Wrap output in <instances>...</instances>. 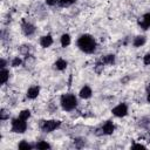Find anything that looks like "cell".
<instances>
[{
	"label": "cell",
	"mask_w": 150,
	"mask_h": 150,
	"mask_svg": "<svg viewBox=\"0 0 150 150\" xmlns=\"http://www.w3.org/2000/svg\"><path fill=\"white\" fill-rule=\"evenodd\" d=\"M27 130V123L26 120H22L20 117L13 118L11 121V131L15 134H23Z\"/></svg>",
	"instance_id": "obj_3"
},
{
	"label": "cell",
	"mask_w": 150,
	"mask_h": 150,
	"mask_svg": "<svg viewBox=\"0 0 150 150\" xmlns=\"http://www.w3.org/2000/svg\"><path fill=\"white\" fill-rule=\"evenodd\" d=\"M76 0H59V4L61 7H69L71 6Z\"/></svg>",
	"instance_id": "obj_22"
},
{
	"label": "cell",
	"mask_w": 150,
	"mask_h": 150,
	"mask_svg": "<svg viewBox=\"0 0 150 150\" xmlns=\"http://www.w3.org/2000/svg\"><path fill=\"white\" fill-rule=\"evenodd\" d=\"M91 95H93V90H91V88L89 87V86H83L81 89H80V93H79V96L81 97V98H83V100H88V98H90L91 97Z\"/></svg>",
	"instance_id": "obj_10"
},
{
	"label": "cell",
	"mask_w": 150,
	"mask_h": 150,
	"mask_svg": "<svg viewBox=\"0 0 150 150\" xmlns=\"http://www.w3.org/2000/svg\"><path fill=\"white\" fill-rule=\"evenodd\" d=\"M19 50H20V53H21L22 55H25V56L30 55V46H29V45H22Z\"/></svg>",
	"instance_id": "obj_19"
},
{
	"label": "cell",
	"mask_w": 150,
	"mask_h": 150,
	"mask_svg": "<svg viewBox=\"0 0 150 150\" xmlns=\"http://www.w3.org/2000/svg\"><path fill=\"white\" fill-rule=\"evenodd\" d=\"M7 118H9V112H8L6 109L2 108V109L0 110V120H1V121H6Z\"/></svg>",
	"instance_id": "obj_24"
},
{
	"label": "cell",
	"mask_w": 150,
	"mask_h": 150,
	"mask_svg": "<svg viewBox=\"0 0 150 150\" xmlns=\"http://www.w3.org/2000/svg\"><path fill=\"white\" fill-rule=\"evenodd\" d=\"M60 104L64 111H73L77 107V98L74 94H63L60 98Z\"/></svg>",
	"instance_id": "obj_2"
},
{
	"label": "cell",
	"mask_w": 150,
	"mask_h": 150,
	"mask_svg": "<svg viewBox=\"0 0 150 150\" xmlns=\"http://www.w3.org/2000/svg\"><path fill=\"white\" fill-rule=\"evenodd\" d=\"M101 129H102L103 135H111V134L114 132V130H115V127H114V123L109 120V121H105V122L102 124Z\"/></svg>",
	"instance_id": "obj_9"
},
{
	"label": "cell",
	"mask_w": 150,
	"mask_h": 150,
	"mask_svg": "<svg viewBox=\"0 0 150 150\" xmlns=\"http://www.w3.org/2000/svg\"><path fill=\"white\" fill-rule=\"evenodd\" d=\"M111 112L116 117H124V116L128 115V105L125 103H120V104H117L116 107L112 108Z\"/></svg>",
	"instance_id": "obj_5"
},
{
	"label": "cell",
	"mask_w": 150,
	"mask_h": 150,
	"mask_svg": "<svg viewBox=\"0 0 150 150\" xmlns=\"http://www.w3.org/2000/svg\"><path fill=\"white\" fill-rule=\"evenodd\" d=\"M53 42H54V40H53V38H52L50 34H47V35H43V36L40 38V46H41L42 48H48V47H50V46L53 45Z\"/></svg>",
	"instance_id": "obj_11"
},
{
	"label": "cell",
	"mask_w": 150,
	"mask_h": 150,
	"mask_svg": "<svg viewBox=\"0 0 150 150\" xmlns=\"http://www.w3.org/2000/svg\"><path fill=\"white\" fill-rule=\"evenodd\" d=\"M76 45L79 49L86 54H91L96 50V41L90 34H82L77 39Z\"/></svg>",
	"instance_id": "obj_1"
},
{
	"label": "cell",
	"mask_w": 150,
	"mask_h": 150,
	"mask_svg": "<svg viewBox=\"0 0 150 150\" xmlns=\"http://www.w3.org/2000/svg\"><path fill=\"white\" fill-rule=\"evenodd\" d=\"M35 148L39 149V150H46V149H50V144L46 141H39L35 144Z\"/></svg>",
	"instance_id": "obj_17"
},
{
	"label": "cell",
	"mask_w": 150,
	"mask_h": 150,
	"mask_svg": "<svg viewBox=\"0 0 150 150\" xmlns=\"http://www.w3.org/2000/svg\"><path fill=\"white\" fill-rule=\"evenodd\" d=\"M137 23H138V26H139L142 29H144V30L149 29V28H150V12L143 14V15L138 19Z\"/></svg>",
	"instance_id": "obj_7"
},
{
	"label": "cell",
	"mask_w": 150,
	"mask_h": 150,
	"mask_svg": "<svg viewBox=\"0 0 150 150\" xmlns=\"http://www.w3.org/2000/svg\"><path fill=\"white\" fill-rule=\"evenodd\" d=\"M131 148H134V149H145V145H143V144H134Z\"/></svg>",
	"instance_id": "obj_27"
},
{
	"label": "cell",
	"mask_w": 150,
	"mask_h": 150,
	"mask_svg": "<svg viewBox=\"0 0 150 150\" xmlns=\"http://www.w3.org/2000/svg\"><path fill=\"white\" fill-rule=\"evenodd\" d=\"M67 66H68L67 61H66L64 59H62V57H59V59L54 62V67H55V69H56V70H60V71L64 70V69L67 68Z\"/></svg>",
	"instance_id": "obj_13"
},
{
	"label": "cell",
	"mask_w": 150,
	"mask_h": 150,
	"mask_svg": "<svg viewBox=\"0 0 150 150\" xmlns=\"http://www.w3.org/2000/svg\"><path fill=\"white\" fill-rule=\"evenodd\" d=\"M22 63H23V61H22L19 56H15V57L12 60V62H11L12 67H19V66H21Z\"/></svg>",
	"instance_id": "obj_23"
},
{
	"label": "cell",
	"mask_w": 150,
	"mask_h": 150,
	"mask_svg": "<svg viewBox=\"0 0 150 150\" xmlns=\"http://www.w3.org/2000/svg\"><path fill=\"white\" fill-rule=\"evenodd\" d=\"M60 125H61V121H57V120H45V121H41L39 124L40 129L43 132H52L59 129Z\"/></svg>",
	"instance_id": "obj_4"
},
{
	"label": "cell",
	"mask_w": 150,
	"mask_h": 150,
	"mask_svg": "<svg viewBox=\"0 0 150 150\" xmlns=\"http://www.w3.org/2000/svg\"><path fill=\"white\" fill-rule=\"evenodd\" d=\"M100 60H101L105 66H112V64L115 63V61H116V57H115L114 54H107V55L102 56Z\"/></svg>",
	"instance_id": "obj_12"
},
{
	"label": "cell",
	"mask_w": 150,
	"mask_h": 150,
	"mask_svg": "<svg viewBox=\"0 0 150 150\" xmlns=\"http://www.w3.org/2000/svg\"><path fill=\"white\" fill-rule=\"evenodd\" d=\"M59 2V0H46V4L48 5V6H54V5H56Z\"/></svg>",
	"instance_id": "obj_26"
},
{
	"label": "cell",
	"mask_w": 150,
	"mask_h": 150,
	"mask_svg": "<svg viewBox=\"0 0 150 150\" xmlns=\"http://www.w3.org/2000/svg\"><path fill=\"white\" fill-rule=\"evenodd\" d=\"M18 148L19 149H21V150H29V149H32L33 148V145L32 144H29L28 142H26V141H21L19 144H18Z\"/></svg>",
	"instance_id": "obj_21"
},
{
	"label": "cell",
	"mask_w": 150,
	"mask_h": 150,
	"mask_svg": "<svg viewBox=\"0 0 150 150\" xmlns=\"http://www.w3.org/2000/svg\"><path fill=\"white\" fill-rule=\"evenodd\" d=\"M21 29H22V33L26 35V36H32L34 33H35V30H36V28H35V26L33 25V23H30V22H28V21H22V25H21Z\"/></svg>",
	"instance_id": "obj_6"
},
{
	"label": "cell",
	"mask_w": 150,
	"mask_h": 150,
	"mask_svg": "<svg viewBox=\"0 0 150 150\" xmlns=\"http://www.w3.org/2000/svg\"><path fill=\"white\" fill-rule=\"evenodd\" d=\"M143 63H144L145 66H150V53H148V54L144 55V57H143Z\"/></svg>",
	"instance_id": "obj_25"
},
{
	"label": "cell",
	"mask_w": 150,
	"mask_h": 150,
	"mask_svg": "<svg viewBox=\"0 0 150 150\" xmlns=\"http://www.w3.org/2000/svg\"><path fill=\"white\" fill-rule=\"evenodd\" d=\"M146 93H150V83H148L146 86Z\"/></svg>",
	"instance_id": "obj_30"
},
{
	"label": "cell",
	"mask_w": 150,
	"mask_h": 150,
	"mask_svg": "<svg viewBox=\"0 0 150 150\" xmlns=\"http://www.w3.org/2000/svg\"><path fill=\"white\" fill-rule=\"evenodd\" d=\"M145 42H146V38H145L144 35H137V36H135L134 40H132V45H134V47H136V48L142 47Z\"/></svg>",
	"instance_id": "obj_14"
},
{
	"label": "cell",
	"mask_w": 150,
	"mask_h": 150,
	"mask_svg": "<svg viewBox=\"0 0 150 150\" xmlns=\"http://www.w3.org/2000/svg\"><path fill=\"white\" fill-rule=\"evenodd\" d=\"M40 94V87L39 86H32L27 89V93H26V96L29 98V100H35Z\"/></svg>",
	"instance_id": "obj_8"
},
{
	"label": "cell",
	"mask_w": 150,
	"mask_h": 150,
	"mask_svg": "<svg viewBox=\"0 0 150 150\" xmlns=\"http://www.w3.org/2000/svg\"><path fill=\"white\" fill-rule=\"evenodd\" d=\"M146 101H148V103H150V93H148V95H146Z\"/></svg>",
	"instance_id": "obj_29"
},
{
	"label": "cell",
	"mask_w": 150,
	"mask_h": 150,
	"mask_svg": "<svg viewBox=\"0 0 150 150\" xmlns=\"http://www.w3.org/2000/svg\"><path fill=\"white\" fill-rule=\"evenodd\" d=\"M0 62H1V66H0V67H1V68H6V64H7L6 60H5V59H1V61H0Z\"/></svg>",
	"instance_id": "obj_28"
},
{
	"label": "cell",
	"mask_w": 150,
	"mask_h": 150,
	"mask_svg": "<svg viewBox=\"0 0 150 150\" xmlns=\"http://www.w3.org/2000/svg\"><path fill=\"white\" fill-rule=\"evenodd\" d=\"M8 80H9V70L7 68H1V71H0V83L1 84H6Z\"/></svg>",
	"instance_id": "obj_15"
},
{
	"label": "cell",
	"mask_w": 150,
	"mask_h": 150,
	"mask_svg": "<svg viewBox=\"0 0 150 150\" xmlns=\"http://www.w3.org/2000/svg\"><path fill=\"white\" fill-rule=\"evenodd\" d=\"M104 63L101 61V60H98L96 63H95V66H94V70H95V73L96 74H101L102 71H103V69H104Z\"/></svg>",
	"instance_id": "obj_18"
},
{
	"label": "cell",
	"mask_w": 150,
	"mask_h": 150,
	"mask_svg": "<svg viewBox=\"0 0 150 150\" xmlns=\"http://www.w3.org/2000/svg\"><path fill=\"white\" fill-rule=\"evenodd\" d=\"M60 42H61V46H62L63 48L68 47V46L70 45V42H71V38H70V35L67 34V33L62 34L61 38H60Z\"/></svg>",
	"instance_id": "obj_16"
},
{
	"label": "cell",
	"mask_w": 150,
	"mask_h": 150,
	"mask_svg": "<svg viewBox=\"0 0 150 150\" xmlns=\"http://www.w3.org/2000/svg\"><path fill=\"white\" fill-rule=\"evenodd\" d=\"M30 115H32V114H30V110H29V109H23V110H21V111L19 112V117L22 118V120H26V121L30 117Z\"/></svg>",
	"instance_id": "obj_20"
}]
</instances>
